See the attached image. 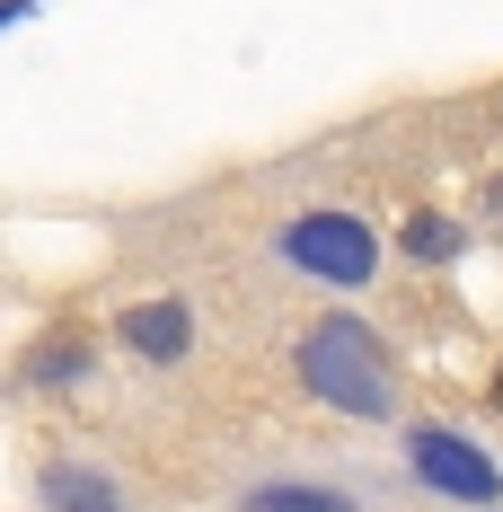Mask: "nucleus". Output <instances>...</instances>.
Instances as JSON below:
<instances>
[{
    "instance_id": "3",
    "label": "nucleus",
    "mask_w": 503,
    "mask_h": 512,
    "mask_svg": "<svg viewBox=\"0 0 503 512\" xmlns=\"http://www.w3.org/2000/svg\"><path fill=\"white\" fill-rule=\"evenodd\" d=\"M406 468L451 504H503V468L451 424H406Z\"/></svg>"
},
{
    "instance_id": "4",
    "label": "nucleus",
    "mask_w": 503,
    "mask_h": 512,
    "mask_svg": "<svg viewBox=\"0 0 503 512\" xmlns=\"http://www.w3.org/2000/svg\"><path fill=\"white\" fill-rule=\"evenodd\" d=\"M115 345L142 354V362H186L195 354V309L186 301H133L115 318Z\"/></svg>"
},
{
    "instance_id": "9",
    "label": "nucleus",
    "mask_w": 503,
    "mask_h": 512,
    "mask_svg": "<svg viewBox=\"0 0 503 512\" xmlns=\"http://www.w3.org/2000/svg\"><path fill=\"white\" fill-rule=\"evenodd\" d=\"M18 18H36V0H0V27H18Z\"/></svg>"
},
{
    "instance_id": "2",
    "label": "nucleus",
    "mask_w": 503,
    "mask_h": 512,
    "mask_svg": "<svg viewBox=\"0 0 503 512\" xmlns=\"http://www.w3.org/2000/svg\"><path fill=\"white\" fill-rule=\"evenodd\" d=\"M283 265L309 274V283H336V292H362L371 274H380V239H371V221H353V212H301V221H283Z\"/></svg>"
},
{
    "instance_id": "7",
    "label": "nucleus",
    "mask_w": 503,
    "mask_h": 512,
    "mask_svg": "<svg viewBox=\"0 0 503 512\" xmlns=\"http://www.w3.org/2000/svg\"><path fill=\"white\" fill-rule=\"evenodd\" d=\"M398 248L415 256V265H451V256L468 248V230H459L451 212H406V230H398Z\"/></svg>"
},
{
    "instance_id": "1",
    "label": "nucleus",
    "mask_w": 503,
    "mask_h": 512,
    "mask_svg": "<svg viewBox=\"0 0 503 512\" xmlns=\"http://www.w3.org/2000/svg\"><path fill=\"white\" fill-rule=\"evenodd\" d=\"M301 389L318 407H336V415H362V424H389V415H398L389 354H380V336H371L362 318H345V309H327L301 336Z\"/></svg>"
},
{
    "instance_id": "8",
    "label": "nucleus",
    "mask_w": 503,
    "mask_h": 512,
    "mask_svg": "<svg viewBox=\"0 0 503 512\" xmlns=\"http://www.w3.org/2000/svg\"><path fill=\"white\" fill-rule=\"evenodd\" d=\"M239 512H353V495H336V486H256V495H239Z\"/></svg>"
},
{
    "instance_id": "5",
    "label": "nucleus",
    "mask_w": 503,
    "mask_h": 512,
    "mask_svg": "<svg viewBox=\"0 0 503 512\" xmlns=\"http://www.w3.org/2000/svg\"><path fill=\"white\" fill-rule=\"evenodd\" d=\"M36 495H45V512H124V486L98 460H45Z\"/></svg>"
},
{
    "instance_id": "10",
    "label": "nucleus",
    "mask_w": 503,
    "mask_h": 512,
    "mask_svg": "<svg viewBox=\"0 0 503 512\" xmlns=\"http://www.w3.org/2000/svg\"><path fill=\"white\" fill-rule=\"evenodd\" d=\"M486 398H495V407H503V362H495V380H486Z\"/></svg>"
},
{
    "instance_id": "6",
    "label": "nucleus",
    "mask_w": 503,
    "mask_h": 512,
    "mask_svg": "<svg viewBox=\"0 0 503 512\" xmlns=\"http://www.w3.org/2000/svg\"><path fill=\"white\" fill-rule=\"evenodd\" d=\"M89 336H80V327H45V336H36V354L18 362V380H27V389H36V380H71V389H80V380H89Z\"/></svg>"
}]
</instances>
